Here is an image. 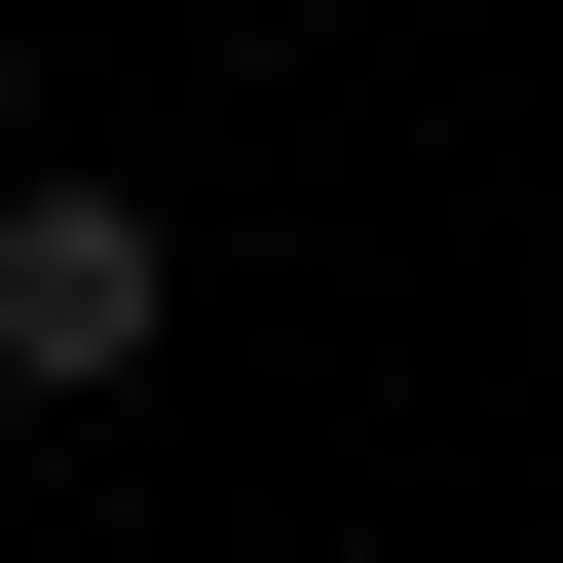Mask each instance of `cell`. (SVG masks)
Here are the masks:
<instances>
[{
	"label": "cell",
	"instance_id": "cell-1",
	"mask_svg": "<svg viewBox=\"0 0 563 563\" xmlns=\"http://www.w3.org/2000/svg\"><path fill=\"white\" fill-rule=\"evenodd\" d=\"M151 339H188V225L113 151H38V188H0V413H113Z\"/></svg>",
	"mask_w": 563,
	"mask_h": 563
}]
</instances>
